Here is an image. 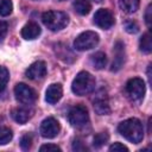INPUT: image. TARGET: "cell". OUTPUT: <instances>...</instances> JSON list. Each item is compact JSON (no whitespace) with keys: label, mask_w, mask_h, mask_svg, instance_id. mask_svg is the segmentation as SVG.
<instances>
[{"label":"cell","mask_w":152,"mask_h":152,"mask_svg":"<svg viewBox=\"0 0 152 152\" xmlns=\"http://www.w3.org/2000/svg\"><path fill=\"white\" fill-rule=\"evenodd\" d=\"M14 96L19 103L25 104V106H30L34 103L37 100L36 90L25 83H18L14 87Z\"/></svg>","instance_id":"52a82bcc"},{"label":"cell","mask_w":152,"mask_h":152,"mask_svg":"<svg viewBox=\"0 0 152 152\" xmlns=\"http://www.w3.org/2000/svg\"><path fill=\"white\" fill-rule=\"evenodd\" d=\"M59 1H64V0H59Z\"/></svg>","instance_id":"4dcf8cb0"},{"label":"cell","mask_w":152,"mask_h":152,"mask_svg":"<svg viewBox=\"0 0 152 152\" xmlns=\"http://www.w3.org/2000/svg\"><path fill=\"white\" fill-rule=\"evenodd\" d=\"M109 151L110 152H128V148L121 142H114L109 146Z\"/></svg>","instance_id":"d4e9b609"},{"label":"cell","mask_w":152,"mask_h":152,"mask_svg":"<svg viewBox=\"0 0 152 152\" xmlns=\"http://www.w3.org/2000/svg\"><path fill=\"white\" fill-rule=\"evenodd\" d=\"M124 62H125V45L121 42H118L114 45V61L112 64V70L118 71L119 69H121Z\"/></svg>","instance_id":"5bb4252c"},{"label":"cell","mask_w":152,"mask_h":152,"mask_svg":"<svg viewBox=\"0 0 152 152\" xmlns=\"http://www.w3.org/2000/svg\"><path fill=\"white\" fill-rule=\"evenodd\" d=\"M40 32L42 30L39 25L34 21H30L21 28V37L26 40H32V39H36L40 34Z\"/></svg>","instance_id":"9a60e30c"},{"label":"cell","mask_w":152,"mask_h":152,"mask_svg":"<svg viewBox=\"0 0 152 152\" xmlns=\"http://www.w3.org/2000/svg\"><path fill=\"white\" fill-rule=\"evenodd\" d=\"M94 23L102 30H108L114 25V17L113 14L106 10V8H100L95 12L94 14Z\"/></svg>","instance_id":"30bf717a"},{"label":"cell","mask_w":152,"mask_h":152,"mask_svg":"<svg viewBox=\"0 0 152 152\" xmlns=\"http://www.w3.org/2000/svg\"><path fill=\"white\" fill-rule=\"evenodd\" d=\"M63 95V88L59 83H52L48 87L46 91H45V100L48 103L50 104H55L57 103Z\"/></svg>","instance_id":"4fadbf2b"},{"label":"cell","mask_w":152,"mask_h":152,"mask_svg":"<svg viewBox=\"0 0 152 152\" xmlns=\"http://www.w3.org/2000/svg\"><path fill=\"white\" fill-rule=\"evenodd\" d=\"M26 77L30 78V80H33V81H37V80H42L45 75H46V64L43 62V61H37L34 63H32L26 72H25Z\"/></svg>","instance_id":"8fae6325"},{"label":"cell","mask_w":152,"mask_h":152,"mask_svg":"<svg viewBox=\"0 0 152 152\" xmlns=\"http://www.w3.org/2000/svg\"><path fill=\"white\" fill-rule=\"evenodd\" d=\"M11 115L13 118V120L20 125L23 124H26L33 115V110L28 107V106H25L23 104V107H17L14 109H12L11 112Z\"/></svg>","instance_id":"7c38bea8"},{"label":"cell","mask_w":152,"mask_h":152,"mask_svg":"<svg viewBox=\"0 0 152 152\" xmlns=\"http://www.w3.org/2000/svg\"><path fill=\"white\" fill-rule=\"evenodd\" d=\"M140 0H119V6L125 13H134L139 8Z\"/></svg>","instance_id":"e0dca14e"},{"label":"cell","mask_w":152,"mask_h":152,"mask_svg":"<svg viewBox=\"0 0 152 152\" xmlns=\"http://www.w3.org/2000/svg\"><path fill=\"white\" fill-rule=\"evenodd\" d=\"M43 24L51 31H59L69 24V17L61 11H48L42 15Z\"/></svg>","instance_id":"3957f363"},{"label":"cell","mask_w":152,"mask_h":152,"mask_svg":"<svg viewBox=\"0 0 152 152\" xmlns=\"http://www.w3.org/2000/svg\"><path fill=\"white\" fill-rule=\"evenodd\" d=\"M109 139V135L107 132H101V133H97L95 137H94V140H93V144L96 148H100L101 146H103Z\"/></svg>","instance_id":"7402d4cb"},{"label":"cell","mask_w":152,"mask_h":152,"mask_svg":"<svg viewBox=\"0 0 152 152\" xmlns=\"http://www.w3.org/2000/svg\"><path fill=\"white\" fill-rule=\"evenodd\" d=\"M118 131L125 139H127L128 141H131L133 144L140 142L144 138L142 124L140 120H138L135 118H131V119H127V120L120 122L118 126Z\"/></svg>","instance_id":"6da1fadb"},{"label":"cell","mask_w":152,"mask_h":152,"mask_svg":"<svg viewBox=\"0 0 152 152\" xmlns=\"http://www.w3.org/2000/svg\"><path fill=\"white\" fill-rule=\"evenodd\" d=\"M96 86L95 77L88 71H80L71 83V90L75 95L83 96L90 94Z\"/></svg>","instance_id":"7a4b0ae2"},{"label":"cell","mask_w":152,"mask_h":152,"mask_svg":"<svg viewBox=\"0 0 152 152\" xmlns=\"http://www.w3.org/2000/svg\"><path fill=\"white\" fill-rule=\"evenodd\" d=\"M90 62H91V64H93V66H94L95 69L101 70V69H103V68L106 66V64H107V56H106L103 52H101V51L95 52V53H93V55L90 56Z\"/></svg>","instance_id":"2e32d148"},{"label":"cell","mask_w":152,"mask_h":152,"mask_svg":"<svg viewBox=\"0 0 152 152\" xmlns=\"http://www.w3.org/2000/svg\"><path fill=\"white\" fill-rule=\"evenodd\" d=\"M6 33H7V24L5 21L0 20V40H2L5 38Z\"/></svg>","instance_id":"f1b7e54d"},{"label":"cell","mask_w":152,"mask_h":152,"mask_svg":"<svg viewBox=\"0 0 152 152\" xmlns=\"http://www.w3.org/2000/svg\"><path fill=\"white\" fill-rule=\"evenodd\" d=\"M39 151L40 152H44V151H48V152H50V151H58V152H61L62 150H61L59 146H57L55 144H45V145H42L40 146Z\"/></svg>","instance_id":"4316f807"},{"label":"cell","mask_w":152,"mask_h":152,"mask_svg":"<svg viewBox=\"0 0 152 152\" xmlns=\"http://www.w3.org/2000/svg\"><path fill=\"white\" fill-rule=\"evenodd\" d=\"M13 138L12 131L5 126H0V145L8 144Z\"/></svg>","instance_id":"ffe728a7"},{"label":"cell","mask_w":152,"mask_h":152,"mask_svg":"<svg viewBox=\"0 0 152 152\" xmlns=\"http://www.w3.org/2000/svg\"><path fill=\"white\" fill-rule=\"evenodd\" d=\"M72 7L80 15H87L91 10V5L88 0H75Z\"/></svg>","instance_id":"ac0fdd59"},{"label":"cell","mask_w":152,"mask_h":152,"mask_svg":"<svg viewBox=\"0 0 152 152\" xmlns=\"http://www.w3.org/2000/svg\"><path fill=\"white\" fill-rule=\"evenodd\" d=\"M95 1H97V2H100V1H101V0H95Z\"/></svg>","instance_id":"f546056e"},{"label":"cell","mask_w":152,"mask_h":152,"mask_svg":"<svg viewBox=\"0 0 152 152\" xmlns=\"http://www.w3.org/2000/svg\"><path fill=\"white\" fill-rule=\"evenodd\" d=\"M68 119H69V122L71 124V126H74L76 128H82L89 124L88 109L82 104H77L70 109V112L68 114Z\"/></svg>","instance_id":"8992f818"},{"label":"cell","mask_w":152,"mask_h":152,"mask_svg":"<svg viewBox=\"0 0 152 152\" xmlns=\"http://www.w3.org/2000/svg\"><path fill=\"white\" fill-rule=\"evenodd\" d=\"M152 6L148 5L147 8H146V13H145V21H146V25L148 27H151V19H152V15H151V12H152Z\"/></svg>","instance_id":"83f0119b"},{"label":"cell","mask_w":152,"mask_h":152,"mask_svg":"<svg viewBox=\"0 0 152 152\" xmlns=\"http://www.w3.org/2000/svg\"><path fill=\"white\" fill-rule=\"evenodd\" d=\"M31 145H32V135L26 133L21 137L20 139V147L24 150V151H27L31 148Z\"/></svg>","instance_id":"cb8c5ba5"},{"label":"cell","mask_w":152,"mask_h":152,"mask_svg":"<svg viewBox=\"0 0 152 152\" xmlns=\"http://www.w3.org/2000/svg\"><path fill=\"white\" fill-rule=\"evenodd\" d=\"M8 80H10V72L8 70L0 65V94L6 89V86L8 83Z\"/></svg>","instance_id":"44dd1931"},{"label":"cell","mask_w":152,"mask_h":152,"mask_svg":"<svg viewBox=\"0 0 152 152\" xmlns=\"http://www.w3.org/2000/svg\"><path fill=\"white\" fill-rule=\"evenodd\" d=\"M13 4L11 0H0V15L7 17L12 13Z\"/></svg>","instance_id":"603a6c76"},{"label":"cell","mask_w":152,"mask_h":152,"mask_svg":"<svg viewBox=\"0 0 152 152\" xmlns=\"http://www.w3.org/2000/svg\"><path fill=\"white\" fill-rule=\"evenodd\" d=\"M125 89H126V94L129 97V100H132L134 102L141 101L144 99L145 91H146L145 82L139 77H134V78L128 80Z\"/></svg>","instance_id":"5b68a950"},{"label":"cell","mask_w":152,"mask_h":152,"mask_svg":"<svg viewBox=\"0 0 152 152\" xmlns=\"http://www.w3.org/2000/svg\"><path fill=\"white\" fill-rule=\"evenodd\" d=\"M93 106H94V110L99 115H107L110 113L108 96H107V93L104 90L101 89L96 93V95L93 99Z\"/></svg>","instance_id":"9c48e42d"},{"label":"cell","mask_w":152,"mask_h":152,"mask_svg":"<svg viewBox=\"0 0 152 152\" xmlns=\"http://www.w3.org/2000/svg\"><path fill=\"white\" fill-rule=\"evenodd\" d=\"M140 50L144 53H150L152 50V43H151V34L150 32H146L142 34V37L140 38V43H139Z\"/></svg>","instance_id":"d6986e66"},{"label":"cell","mask_w":152,"mask_h":152,"mask_svg":"<svg viewBox=\"0 0 152 152\" xmlns=\"http://www.w3.org/2000/svg\"><path fill=\"white\" fill-rule=\"evenodd\" d=\"M125 30L128 32V33H137L139 31V26L135 21H127L125 24Z\"/></svg>","instance_id":"484cf974"},{"label":"cell","mask_w":152,"mask_h":152,"mask_svg":"<svg viewBox=\"0 0 152 152\" xmlns=\"http://www.w3.org/2000/svg\"><path fill=\"white\" fill-rule=\"evenodd\" d=\"M59 131H61L59 122L55 118H51V116L44 119L43 122L40 124V128H39L42 137H44L46 139H52V138L57 137Z\"/></svg>","instance_id":"ba28073f"},{"label":"cell","mask_w":152,"mask_h":152,"mask_svg":"<svg viewBox=\"0 0 152 152\" xmlns=\"http://www.w3.org/2000/svg\"><path fill=\"white\" fill-rule=\"evenodd\" d=\"M99 40H100V37L96 32L86 31L76 37V39L74 40V48L78 51L90 50L99 44Z\"/></svg>","instance_id":"277c9868"}]
</instances>
